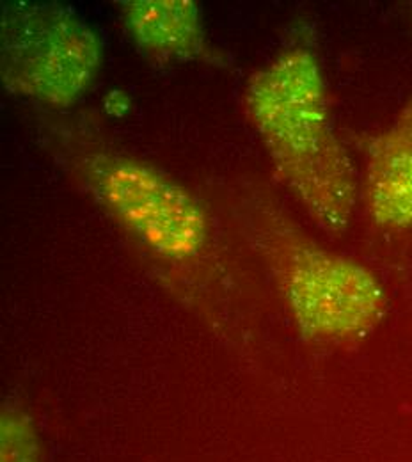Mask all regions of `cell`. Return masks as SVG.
I'll list each match as a JSON object with an SVG mask.
<instances>
[{
  "label": "cell",
  "mask_w": 412,
  "mask_h": 462,
  "mask_svg": "<svg viewBox=\"0 0 412 462\" xmlns=\"http://www.w3.org/2000/svg\"><path fill=\"white\" fill-rule=\"evenodd\" d=\"M36 132L47 155L133 242L162 287L215 335L247 346L236 283L203 203L171 174L121 150L95 116L47 111Z\"/></svg>",
  "instance_id": "6da1fadb"
},
{
  "label": "cell",
  "mask_w": 412,
  "mask_h": 462,
  "mask_svg": "<svg viewBox=\"0 0 412 462\" xmlns=\"http://www.w3.org/2000/svg\"><path fill=\"white\" fill-rule=\"evenodd\" d=\"M223 198L306 344L352 346L382 324L389 297L379 276L309 235L267 185L236 176Z\"/></svg>",
  "instance_id": "7a4b0ae2"
},
{
  "label": "cell",
  "mask_w": 412,
  "mask_h": 462,
  "mask_svg": "<svg viewBox=\"0 0 412 462\" xmlns=\"http://www.w3.org/2000/svg\"><path fill=\"white\" fill-rule=\"evenodd\" d=\"M243 107L281 185L316 228L340 236L359 199L352 159L338 137L316 54L290 45L254 71Z\"/></svg>",
  "instance_id": "3957f363"
},
{
  "label": "cell",
  "mask_w": 412,
  "mask_h": 462,
  "mask_svg": "<svg viewBox=\"0 0 412 462\" xmlns=\"http://www.w3.org/2000/svg\"><path fill=\"white\" fill-rule=\"evenodd\" d=\"M104 60L100 34L60 2L2 5L0 80L7 93L50 113H68L95 84Z\"/></svg>",
  "instance_id": "277c9868"
},
{
  "label": "cell",
  "mask_w": 412,
  "mask_h": 462,
  "mask_svg": "<svg viewBox=\"0 0 412 462\" xmlns=\"http://www.w3.org/2000/svg\"><path fill=\"white\" fill-rule=\"evenodd\" d=\"M362 198L380 230H412V97L368 143Z\"/></svg>",
  "instance_id": "5b68a950"
},
{
  "label": "cell",
  "mask_w": 412,
  "mask_h": 462,
  "mask_svg": "<svg viewBox=\"0 0 412 462\" xmlns=\"http://www.w3.org/2000/svg\"><path fill=\"white\" fill-rule=\"evenodd\" d=\"M123 27L146 58L159 62L212 60L201 7L194 0H121Z\"/></svg>",
  "instance_id": "8992f818"
},
{
  "label": "cell",
  "mask_w": 412,
  "mask_h": 462,
  "mask_svg": "<svg viewBox=\"0 0 412 462\" xmlns=\"http://www.w3.org/2000/svg\"><path fill=\"white\" fill-rule=\"evenodd\" d=\"M0 462H47L36 420L13 401L0 411Z\"/></svg>",
  "instance_id": "52a82bcc"
}]
</instances>
